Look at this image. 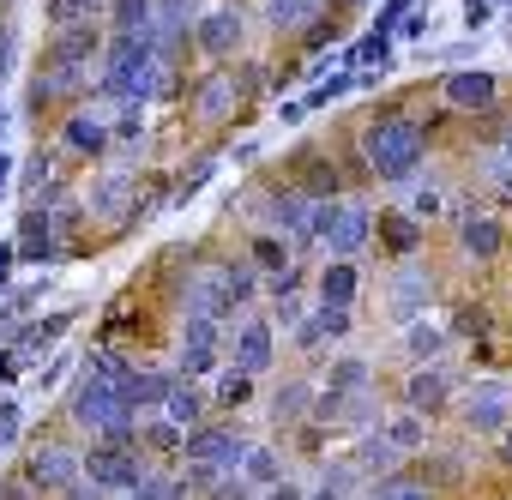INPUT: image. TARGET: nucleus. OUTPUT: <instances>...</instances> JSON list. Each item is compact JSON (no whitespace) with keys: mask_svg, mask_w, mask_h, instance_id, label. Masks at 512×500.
Returning a JSON list of instances; mask_svg holds the SVG:
<instances>
[{"mask_svg":"<svg viewBox=\"0 0 512 500\" xmlns=\"http://www.w3.org/2000/svg\"><path fill=\"white\" fill-rule=\"evenodd\" d=\"M422 151H428V133L410 115H374L362 133V157L380 181H410L422 169Z\"/></svg>","mask_w":512,"mask_h":500,"instance_id":"1","label":"nucleus"},{"mask_svg":"<svg viewBox=\"0 0 512 500\" xmlns=\"http://www.w3.org/2000/svg\"><path fill=\"white\" fill-rule=\"evenodd\" d=\"M374 235V211L362 205H344V199H320L314 205V223H308V241H320L332 260H356Z\"/></svg>","mask_w":512,"mask_h":500,"instance_id":"2","label":"nucleus"},{"mask_svg":"<svg viewBox=\"0 0 512 500\" xmlns=\"http://www.w3.org/2000/svg\"><path fill=\"white\" fill-rule=\"evenodd\" d=\"M79 476L91 488H103V494H133L139 476H145V458H139V446H103V440H91L79 452Z\"/></svg>","mask_w":512,"mask_h":500,"instance_id":"3","label":"nucleus"},{"mask_svg":"<svg viewBox=\"0 0 512 500\" xmlns=\"http://www.w3.org/2000/svg\"><path fill=\"white\" fill-rule=\"evenodd\" d=\"M181 458H187L193 470L235 476V464L247 458V440H241V428H229V422H199V428L181 440Z\"/></svg>","mask_w":512,"mask_h":500,"instance_id":"4","label":"nucleus"},{"mask_svg":"<svg viewBox=\"0 0 512 500\" xmlns=\"http://www.w3.org/2000/svg\"><path fill=\"white\" fill-rule=\"evenodd\" d=\"M19 476H25L37 494H61V488L79 482V446H67V440H37L31 458L19 464Z\"/></svg>","mask_w":512,"mask_h":500,"instance_id":"5","label":"nucleus"},{"mask_svg":"<svg viewBox=\"0 0 512 500\" xmlns=\"http://www.w3.org/2000/svg\"><path fill=\"white\" fill-rule=\"evenodd\" d=\"M464 428L470 434H500L506 422H512V386L506 380H476L470 392H464Z\"/></svg>","mask_w":512,"mask_h":500,"instance_id":"6","label":"nucleus"},{"mask_svg":"<svg viewBox=\"0 0 512 500\" xmlns=\"http://www.w3.org/2000/svg\"><path fill=\"white\" fill-rule=\"evenodd\" d=\"M458 247H464L470 260H482V266L500 260V254H506V229H500V217H488V211H476V205L458 211Z\"/></svg>","mask_w":512,"mask_h":500,"instance_id":"7","label":"nucleus"},{"mask_svg":"<svg viewBox=\"0 0 512 500\" xmlns=\"http://www.w3.org/2000/svg\"><path fill=\"white\" fill-rule=\"evenodd\" d=\"M229 350H235V368H241L247 380H260V374L272 368V350H278V338H272V320H241Z\"/></svg>","mask_w":512,"mask_h":500,"instance_id":"8","label":"nucleus"},{"mask_svg":"<svg viewBox=\"0 0 512 500\" xmlns=\"http://www.w3.org/2000/svg\"><path fill=\"white\" fill-rule=\"evenodd\" d=\"M446 404H452V374L446 368H416L404 380V410L410 416H440Z\"/></svg>","mask_w":512,"mask_h":500,"instance_id":"9","label":"nucleus"},{"mask_svg":"<svg viewBox=\"0 0 512 500\" xmlns=\"http://www.w3.org/2000/svg\"><path fill=\"white\" fill-rule=\"evenodd\" d=\"M253 290H260V272H253L247 260H229V266H211V296L223 314H235L241 302H253Z\"/></svg>","mask_w":512,"mask_h":500,"instance_id":"10","label":"nucleus"},{"mask_svg":"<svg viewBox=\"0 0 512 500\" xmlns=\"http://www.w3.org/2000/svg\"><path fill=\"white\" fill-rule=\"evenodd\" d=\"M97 49H103L97 25H73V31H55V43L43 49V67H91Z\"/></svg>","mask_w":512,"mask_h":500,"instance_id":"11","label":"nucleus"},{"mask_svg":"<svg viewBox=\"0 0 512 500\" xmlns=\"http://www.w3.org/2000/svg\"><path fill=\"white\" fill-rule=\"evenodd\" d=\"M235 103H241L235 73H205V79L193 85V115H199V121H229Z\"/></svg>","mask_w":512,"mask_h":500,"instance_id":"12","label":"nucleus"},{"mask_svg":"<svg viewBox=\"0 0 512 500\" xmlns=\"http://www.w3.org/2000/svg\"><path fill=\"white\" fill-rule=\"evenodd\" d=\"M446 103L452 109H488L494 97H500V85H494V73H482V67H464V73H446Z\"/></svg>","mask_w":512,"mask_h":500,"instance_id":"13","label":"nucleus"},{"mask_svg":"<svg viewBox=\"0 0 512 500\" xmlns=\"http://www.w3.org/2000/svg\"><path fill=\"white\" fill-rule=\"evenodd\" d=\"M61 139H67V151L97 157V151H109V121H103V115H91V109H73V115L61 121Z\"/></svg>","mask_w":512,"mask_h":500,"instance_id":"14","label":"nucleus"},{"mask_svg":"<svg viewBox=\"0 0 512 500\" xmlns=\"http://www.w3.org/2000/svg\"><path fill=\"white\" fill-rule=\"evenodd\" d=\"M320 308H356V290H362V272H356V260H332L326 272H320Z\"/></svg>","mask_w":512,"mask_h":500,"instance_id":"15","label":"nucleus"},{"mask_svg":"<svg viewBox=\"0 0 512 500\" xmlns=\"http://www.w3.org/2000/svg\"><path fill=\"white\" fill-rule=\"evenodd\" d=\"M19 254H25L31 266H49V260H55V223H49V211H43V205H31V211H25Z\"/></svg>","mask_w":512,"mask_h":500,"instance_id":"16","label":"nucleus"},{"mask_svg":"<svg viewBox=\"0 0 512 500\" xmlns=\"http://www.w3.org/2000/svg\"><path fill=\"white\" fill-rule=\"evenodd\" d=\"M193 43L205 49V55H235L241 49V13H211V19H199V31H193Z\"/></svg>","mask_w":512,"mask_h":500,"instance_id":"17","label":"nucleus"},{"mask_svg":"<svg viewBox=\"0 0 512 500\" xmlns=\"http://www.w3.org/2000/svg\"><path fill=\"white\" fill-rule=\"evenodd\" d=\"M272 223H278V235H296V241H308V223H314V199L296 187V193H278L272 199Z\"/></svg>","mask_w":512,"mask_h":500,"instance_id":"18","label":"nucleus"},{"mask_svg":"<svg viewBox=\"0 0 512 500\" xmlns=\"http://www.w3.org/2000/svg\"><path fill=\"white\" fill-rule=\"evenodd\" d=\"M428 296H434V278H428L422 266H404V272H398V284H392V314H404V320H416Z\"/></svg>","mask_w":512,"mask_h":500,"instance_id":"19","label":"nucleus"},{"mask_svg":"<svg viewBox=\"0 0 512 500\" xmlns=\"http://www.w3.org/2000/svg\"><path fill=\"white\" fill-rule=\"evenodd\" d=\"M374 229H380V241L392 247L398 260H410L416 247H422V223H416L410 211H380V223H374Z\"/></svg>","mask_w":512,"mask_h":500,"instance_id":"20","label":"nucleus"},{"mask_svg":"<svg viewBox=\"0 0 512 500\" xmlns=\"http://www.w3.org/2000/svg\"><path fill=\"white\" fill-rule=\"evenodd\" d=\"M350 326H356V314H350V308H320L314 320H302V326H296V344H302V350H314V344H326V338H344Z\"/></svg>","mask_w":512,"mask_h":500,"instance_id":"21","label":"nucleus"},{"mask_svg":"<svg viewBox=\"0 0 512 500\" xmlns=\"http://www.w3.org/2000/svg\"><path fill=\"white\" fill-rule=\"evenodd\" d=\"M163 422H175L181 434H193V428L205 422V398H199L187 380H175V386H169V398H163Z\"/></svg>","mask_w":512,"mask_h":500,"instance_id":"22","label":"nucleus"},{"mask_svg":"<svg viewBox=\"0 0 512 500\" xmlns=\"http://www.w3.org/2000/svg\"><path fill=\"white\" fill-rule=\"evenodd\" d=\"M169 386H175V374H145V368H133V380H127V404H133V416L163 410Z\"/></svg>","mask_w":512,"mask_h":500,"instance_id":"23","label":"nucleus"},{"mask_svg":"<svg viewBox=\"0 0 512 500\" xmlns=\"http://www.w3.org/2000/svg\"><path fill=\"white\" fill-rule=\"evenodd\" d=\"M241 482H247V488H272V482H284V458H278L272 446H247V458H241Z\"/></svg>","mask_w":512,"mask_h":500,"instance_id":"24","label":"nucleus"},{"mask_svg":"<svg viewBox=\"0 0 512 500\" xmlns=\"http://www.w3.org/2000/svg\"><path fill=\"white\" fill-rule=\"evenodd\" d=\"M91 211H97V217H133V181H127V175H109V181H97V193H91Z\"/></svg>","mask_w":512,"mask_h":500,"instance_id":"25","label":"nucleus"},{"mask_svg":"<svg viewBox=\"0 0 512 500\" xmlns=\"http://www.w3.org/2000/svg\"><path fill=\"white\" fill-rule=\"evenodd\" d=\"M308 404H314V386H308V380H284V386L272 392V422H284V428H290V422H302V416H308Z\"/></svg>","mask_w":512,"mask_h":500,"instance_id":"26","label":"nucleus"},{"mask_svg":"<svg viewBox=\"0 0 512 500\" xmlns=\"http://www.w3.org/2000/svg\"><path fill=\"white\" fill-rule=\"evenodd\" d=\"M109 25H115V37L151 31V0H109Z\"/></svg>","mask_w":512,"mask_h":500,"instance_id":"27","label":"nucleus"},{"mask_svg":"<svg viewBox=\"0 0 512 500\" xmlns=\"http://www.w3.org/2000/svg\"><path fill=\"white\" fill-rule=\"evenodd\" d=\"M247 266H253V272H266V278H278V272L290 266L284 241H278V235H253V247H247Z\"/></svg>","mask_w":512,"mask_h":500,"instance_id":"28","label":"nucleus"},{"mask_svg":"<svg viewBox=\"0 0 512 500\" xmlns=\"http://www.w3.org/2000/svg\"><path fill=\"white\" fill-rule=\"evenodd\" d=\"M223 362H217V344H181V362H175V380H205V374H217Z\"/></svg>","mask_w":512,"mask_h":500,"instance_id":"29","label":"nucleus"},{"mask_svg":"<svg viewBox=\"0 0 512 500\" xmlns=\"http://www.w3.org/2000/svg\"><path fill=\"white\" fill-rule=\"evenodd\" d=\"M320 7H326V0H272V25L278 31H302V25L320 19Z\"/></svg>","mask_w":512,"mask_h":500,"instance_id":"30","label":"nucleus"},{"mask_svg":"<svg viewBox=\"0 0 512 500\" xmlns=\"http://www.w3.org/2000/svg\"><path fill=\"white\" fill-rule=\"evenodd\" d=\"M103 13V0H49V25L55 31H73V25H91Z\"/></svg>","mask_w":512,"mask_h":500,"instance_id":"31","label":"nucleus"},{"mask_svg":"<svg viewBox=\"0 0 512 500\" xmlns=\"http://www.w3.org/2000/svg\"><path fill=\"white\" fill-rule=\"evenodd\" d=\"M181 440H187V434H181L175 422H163V416H157V422H139V446H145V452H175V458H181Z\"/></svg>","mask_w":512,"mask_h":500,"instance_id":"32","label":"nucleus"},{"mask_svg":"<svg viewBox=\"0 0 512 500\" xmlns=\"http://www.w3.org/2000/svg\"><path fill=\"white\" fill-rule=\"evenodd\" d=\"M374 500H434V488L422 476H380L374 482Z\"/></svg>","mask_w":512,"mask_h":500,"instance_id":"33","label":"nucleus"},{"mask_svg":"<svg viewBox=\"0 0 512 500\" xmlns=\"http://www.w3.org/2000/svg\"><path fill=\"white\" fill-rule=\"evenodd\" d=\"M247 398H253V380H247L241 368H223V374H217V410H241Z\"/></svg>","mask_w":512,"mask_h":500,"instance_id":"34","label":"nucleus"},{"mask_svg":"<svg viewBox=\"0 0 512 500\" xmlns=\"http://www.w3.org/2000/svg\"><path fill=\"white\" fill-rule=\"evenodd\" d=\"M380 440H386L392 452H416V446L428 440V428H422V416H410V410H404V416H398V422H392V428H386Z\"/></svg>","mask_w":512,"mask_h":500,"instance_id":"35","label":"nucleus"},{"mask_svg":"<svg viewBox=\"0 0 512 500\" xmlns=\"http://www.w3.org/2000/svg\"><path fill=\"white\" fill-rule=\"evenodd\" d=\"M404 350L416 356V368H428V362H434V350H440V332H434L428 320H410V332H404Z\"/></svg>","mask_w":512,"mask_h":500,"instance_id":"36","label":"nucleus"},{"mask_svg":"<svg viewBox=\"0 0 512 500\" xmlns=\"http://www.w3.org/2000/svg\"><path fill=\"white\" fill-rule=\"evenodd\" d=\"M332 392H338V398L368 392V362H362V356H344V362L332 368Z\"/></svg>","mask_w":512,"mask_h":500,"instance_id":"37","label":"nucleus"},{"mask_svg":"<svg viewBox=\"0 0 512 500\" xmlns=\"http://www.w3.org/2000/svg\"><path fill=\"white\" fill-rule=\"evenodd\" d=\"M181 344H223V332H217V320H199V314H187V326H181Z\"/></svg>","mask_w":512,"mask_h":500,"instance_id":"38","label":"nucleus"},{"mask_svg":"<svg viewBox=\"0 0 512 500\" xmlns=\"http://www.w3.org/2000/svg\"><path fill=\"white\" fill-rule=\"evenodd\" d=\"M139 133H145V121H139V103H121V115H115L109 139H139Z\"/></svg>","mask_w":512,"mask_h":500,"instance_id":"39","label":"nucleus"},{"mask_svg":"<svg viewBox=\"0 0 512 500\" xmlns=\"http://www.w3.org/2000/svg\"><path fill=\"white\" fill-rule=\"evenodd\" d=\"M205 500H253V488H247L241 476H217V482L205 488Z\"/></svg>","mask_w":512,"mask_h":500,"instance_id":"40","label":"nucleus"},{"mask_svg":"<svg viewBox=\"0 0 512 500\" xmlns=\"http://www.w3.org/2000/svg\"><path fill=\"white\" fill-rule=\"evenodd\" d=\"M458 332H464V338H470V332H488V308L464 302V308H458Z\"/></svg>","mask_w":512,"mask_h":500,"instance_id":"41","label":"nucleus"},{"mask_svg":"<svg viewBox=\"0 0 512 500\" xmlns=\"http://www.w3.org/2000/svg\"><path fill=\"white\" fill-rule=\"evenodd\" d=\"M19 440V404H0V452Z\"/></svg>","mask_w":512,"mask_h":500,"instance_id":"42","label":"nucleus"},{"mask_svg":"<svg viewBox=\"0 0 512 500\" xmlns=\"http://www.w3.org/2000/svg\"><path fill=\"white\" fill-rule=\"evenodd\" d=\"M344 91H350V73H332V79H326V85H320V91H314L308 103L320 109V103H332V97H344Z\"/></svg>","mask_w":512,"mask_h":500,"instance_id":"43","label":"nucleus"},{"mask_svg":"<svg viewBox=\"0 0 512 500\" xmlns=\"http://www.w3.org/2000/svg\"><path fill=\"white\" fill-rule=\"evenodd\" d=\"M0 500H43V494H37L25 476H7V482H0Z\"/></svg>","mask_w":512,"mask_h":500,"instance_id":"44","label":"nucleus"},{"mask_svg":"<svg viewBox=\"0 0 512 500\" xmlns=\"http://www.w3.org/2000/svg\"><path fill=\"white\" fill-rule=\"evenodd\" d=\"M205 181H211V163H193V175H181V187H175V193L187 199V193H199Z\"/></svg>","mask_w":512,"mask_h":500,"instance_id":"45","label":"nucleus"},{"mask_svg":"<svg viewBox=\"0 0 512 500\" xmlns=\"http://www.w3.org/2000/svg\"><path fill=\"white\" fill-rule=\"evenodd\" d=\"M326 43H338V25H326V19H314V31H308V49H326Z\"/></svg>","mask_w":512,"mask_h":500,"instance_id":"46","label":"nucleus"},{"mask_svg":"<svg viewBox=\"0 0 512 500\" xmlns=\"http://www.w3.org/2000/svg\"><path fill=\"white\" fill-rule=\"evenodd\" d=\"M61 500H109V494H103V488H91V482H85V476H79V482H73V488H61Z\"/></svg>","mask_w":512,"mask_h":500,"instance_id":"47","label":"nucleus"},{"mask_svg":"<svg viewBox=\"0 0 512 500\" xmlns=\"http://www.w3.org/2000/svg\"><path fill=\"white\" fill-rule=\"evenodd\" d=\"M278 320L296 326V320H302V296H278Z\"/></svg>","mask_w":512,"mask_h":500,"instance_id":"48","label":"nucleus"},{"mask_svg":"<svg viewBox=\"0 0 512 500\" xmlns=\"http://www.w3.org/2000/svg\"><path fill=\"white\" fill-rule=\"evenodd\" d=\"M266 500H308V494H302L296 482H272V488H266Z\"/></svg>","mask_w":512,"mask_h":500,"instance_id":"49","label":"nucleus"},{"mask_svg":"<svg viewBox=\"0 0 512 500\" xmlns=\"http://www.w3.org/2000/svg\"><path fill=\"white\" fill-rule=\"evenodd\" d=\"M7 67H13V31L0 25V79H7Z\"/></svg>","mask_w":512,"mask_h":500,"instance_id":"50","label":"nucleus"},{"mask_svg":"<svg viewBox=\"0 0 512 500\" xmlns=\"http://www.w3.org/2000/svg\"><path fill=\"white\" fill-rule=\"evenodd\" d=\"M500 464H506V470H512V422H506V428H500Z\"/></svg>","mask_w":512,"mask_h":500,"instance_id":"51","label":"nucleus"},{"mask_svg":"<svg viewBox=\"0 0 512 500\" xmlns=\"http://www.w3.org/2000/svg\"><path fill=\"white\" fill-rule=\"evenodd\" d=\"M464 19H470V25H482V19H488V0H470V7H464Z\"/></svg>","mask_w":512,"mask_h":500,"instance_id":"52","label":"nucleus"},{"mask_svg":"<svg viewBox=\"0 0 512 500\" xmlns=\"http://www.w3.org/2000/svg\"><path fill=\"white\" fill-rule=\"evenodd\" d=\"M308 500H338V488H314V494H308Z\"/></svg>","mask_w":512,"mask_h":500,"instance_id":"53","label":"nucleus"},{"mask_svg":"<svg viewBox=\"0 0 512 500\" xmlns=\"http://www.w3.org/2000/svg\"><path fill=\"white\" fill-rule=\"evenodd\" d=\"M506 145H512V139H506Z\"/></svg>","mask_w":512,"mask_h":500,"instance_id":"54","label":"nucleus"}]
</instances>
